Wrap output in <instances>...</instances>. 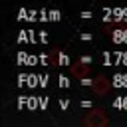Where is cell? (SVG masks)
<instances>
[{
  "mask_svg": "<svg viewBox=\"0 0 127 127\" xmlns=\"http://www.w3.org/2000/svg\"><path fill=\"white\" fill-rule=\"evenodd\" d=\"M30 85H32V87L36 85V75H30Z\"/></svg>",
  "mask_w": 127,
  "mask_h": 127,
  "instance_id": "cell-11",
  "label": "cell"
},
{
  "mask_svg": "<svg viewBox=\"0 0 127 127\" xmlns=\"http://www.w3.org/2000/svg\"><path fill=\"white\" fill-rule=\"evenodd\" d=\"M79 62H83V64H89V62H91V58H89V56H83Z\"/></svg>",
  "mask_w": 127,
  "mask_h": 127,
  "instance_id": "cell-9",
  "label": "cell"
},
{
  "mask_svg": "<svg viewBox=\"0 0 127 127\" xmlns=\"http://www.w3.org/2000/svg\"><path fill=\"white\" fill-rule=\"evenodd\" d=\"M69 69H71V73L75 75V77H85L87 73H89V67H87V64H83V62H77V64H71L69 65Z\"/></svg>",
  "mask_w": 127,
  "mask_h": 127,
  "instance_id": "cell-3",
  "label": "cell"
},
{
  "mask_svg": "<svg viewBox=\"0 0 127 127\" xmlns=\"http://www.w3.org/2000/svg\"><path fill=\"white\" fill-rule=\"evenodd\" d=\"M109 85H111V81H107V77L105 75H99L97 79H93V89H95V93H99V95H103L107 89H109Z\"/></svg>",
  "mask_w": 127,
  "mask_h": 127,
  "instance_id": "cell-2",
  "label": "cell"
},
{
  "mask_svg": "<svg viewBox=\"0 0 127 127\" xmlns=\"http://www.w3.org/2000/svg\"><path fill=\"white\" fill-rule=\"evenodd\" d=\"M60 85H62V87H67V85H69L67 77H64V75H62V77H60Z\"/></svg>",
  "mask_w": 127,
  "mask_h": 127,
  "instance_id": "cell-6",
  "label": "cell"
},
{
  "mask_svg": "<svg viewBox=\"0 0 127 127\" xmlns=\"http://www.w3.org/2000/svg\"><path fill=\"white\" fill-rule=\"evenodd\" d=\"M81 40H85V42L91 40V34H81Z\"/></svg>",
  "mask_w": 127,
  "mask_h": 127,
  "instance_id": "cell-10",
  "label": "cell"
},
{
  "mask_svg": "<svg viewBox=\"0 0 127 127\" xmlns=\"http://www.w3.org/2000/svg\"><path fill=\"white\" fill-rule=\"evenodd\" d=\"M60 64H62V65H71V64H69V58H67L65 54H60Z\"/></svg>",
  "mask_w": 127,
  "mask_h": 127,
  "instance_id": "cell-4",
  "label": "cell"
},
{
  "mask_svg": "<svg viewBox=\"0 0 127 127\" xmlns=\"http://www.w3.org/2000/svg\"><path fill=\"white\" fill-rule=\"evenodd\" d=\"M67 105H69V101H65V99H62V101H60V107H62V109H65Z\"/></svg>",
  "mask_w": 127,
  "mask_h": 127,
  "instance_id": "cell-8",
  "label": "cell"
},
{
  "mask_svg": "<svg viewBox=\"0 0 127 127\" xmlns=\"http://www.w3.org/2000/svg\"><path fill=\"white\" fill-rule=\"evenodd\" d=\"M50 20H60V12L58 10H52V18Z\"/></svg>",
  "mask_w": 127,
  "mask_h": 127,
  "instance_id": "cell-7",
  "label": "cell"
},
{
  "mask_svg": "<svg viewBox=\"0 0 127 127\" xmlns=\"http://www.w3.org/2000/svg\"><path fill=\"white\" fill-rule=\"evenodd\" d=\"M85 125H95V127H101V125H107V117L103 115V111L95 109L91 111L87 117H85Z\"/></svg>",
  "mask_w": 127,
  "mask_h": 127,
  "instance_id": "cell-1",
  "label": "cell"
},
{
  "mask_svg": "<svg viewBox=\"0 0 127 127\" xmlns=\"http://www.w3.org/2000/svg\"><path fill=\"white\" fill-rule=\"evenodd\" d=\"M79 81H81V85H93V79H89L87 75H85V77H81Z\"/></svg>",
  "mask_w": 127,
  "mask_h": 127,
  "instance_id": "cell-5",
  "label": "cell"
}]
</instances>
